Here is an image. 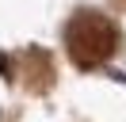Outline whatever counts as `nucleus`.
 Segmentation results:
<instances>
[{
    "instance_id": "nucleus-2",
    "label": "nucleus",
    "mask_w": 126,
    "mask_h": 122,
    "mask_svg": "<svg viewBox=\"0 0 126 122\" xmlns=\"http://www.w3.org/2000/svg\"><path fill=\"white\" fill-rule=\"evenodd\" d=\"M19 80L31 92H46L50 84H54V61L42 50H23L19 53Z\"/></svg>"
},
{
    "instance_id": "nucleus-3",
    "label": "nucleus",
    "mask_w": 126,
    "mask_h": 122,
    "mask_svg": "<svg viewBox=\"0 0 126 122\" xmlns=\"http://www.w3.org/2000/svg\"><path fill=\"white\" fill-rule=\"evenodd\" d=\"M115 4H118V8H126V0H115Z\"/></svg>"
},
{
    "instance_id": "nucleus-1",
    "label": "nucleus",
    "mask_w": 126,
    "mask_h": 122,
    "mask_svg": "<svg viewBox=\"0 0 126 122\" xmlns=\"http://www.w3.org/2000/svg\"><path fill=\"white\" fill-rule=\"evenodd\" d=\"M65 50H69L73 65L95 69L103 61L115 57L118 50V27L99 12H77L65 27Z\"/></svg>"
}]
</instances>
